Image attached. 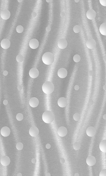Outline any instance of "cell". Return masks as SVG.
Returning <instances> with one entry per match:
<instances>
[{"instance_id":"60d3db41","label":"cell","mask_w":106,"mask_h":176,"mask_svg":"<svg viewBox=\"0 0 106 176\" xmlns=\"http://www.w3.org/2000/svg\"><path fill=\"white\" fill-rule=\"evenodd\" d=\"M51 0H46V1L47 2L49 3L51 2Z\"/></svg>"},{"instance_id":"9a60e30c","label":"cell","mask_w":106,"mask_h":176,"mask_svg":"<svg viewBox=\"0 0 106 176\" xmlns=\"http://www.w3.org/2000/svg\"><path fill=\"white\" fill-rule=\"evenodd\" d=\"M39 101L38 99L34 97L31 98L29 102L30 106L33 108L37 107L39 104Z\"/></svg>"},{"instance_id":"83f0119b","label":"cell","mask_w":106,"mask_h":176,"mask_svg":"<svg viewBox=\"0 0 106 176\" xmlns=\"http://www.w3.org/2000/svg\"><path fill=\"white\" fill-rule=\"evenodd\" d=\"M23 147V145L21 142H18L17 143L16 145V148L18 150H20L22 149Z\"/></svg>"},{"instance_id":"8fae6325","label":"cell","mask_w":106,"mask_h":176,"mask_svg":"<svg viewBox=\"0 0 106 176\" xmlns=\"http://www.w3.org/2000/svg\"><path fill=\"white\" fill-rule=\"evenodd\" d=\"M67 129L65 127L61 126L58 129V134L61 137H63L67 135Z\"/></svg>"},{"instance_id":"5bb4252c","label":"cell","mask_w":106,"mask_h":176,"mask_svg":"<svg viewBox=\"0 0 106 176\" xmlns=\"http://www.w3.org/2000/svg\"><path fill=\"white\" fill-rule=\"evenodd\" d=\"M10 13L8 9H5L2 10L0 13V16L4 20L8 19L10 16Z\"/></svg>"},{"instance_id":"cb8c5ba5","label":"cell","mask_w":106,"mask_h":176,"mask_svg":"<svg viewBox=\"0 0 106 176\" xmlns=\"http://www.w3.org/2000/svg\"><path fill=\"white\" fill-rule=\"evenodd\" d=\"M73 31L75 33H79L80 31V27L78 25H76L74 26L73 28Z\"/></svg>"},{"instance_id":"6da1fadb","label":"cell","mask_w":106,"mask_h":176,"mask_svg":"<svg viewBox=\"0 0 106 176\" xmlns=\"http://www.w3.org/2000/svg\"><path fill=\"white\" fill-rule=\"evenodd\" d=\"M42 119L43 121L45 123H50L54 120V115L51 111L46 110L43 113Z\"/></svg>"},{"instance_id":"ba28073f","label":"cell","mask_w":106,"mask_h":176,"mask_svg":"<svg viewBox=\"0 0 106 176\" xmlns=\"http://www.w3.org/2000/svg\"><path fill=\"white\" fill-rule=\"evenodd\" d=\"M86 15L87 17L89 19L93 20L96 17V13L95 11L93 9H90L87 11Z\"/></svg>"},{"instance_id":"d6a6232c","label":"cell","mask_w":106,"mask_h":176,"mask_svg":"<svg viewBox=\"0 0 106 176\" xmlns=\"http://www.w3.org/2000/svg\"><path fill=\"white\" fill-rule=\"evenodd\" d=\"M60 161L61 164H63L64 163L65 160L63 158H61L60 159Z\"/></svg>"},{"instance_id":"74e56055","label":"cell","mask_w":106,"mask_h":176,"mask_svg":"<svg viewBox=\"0 0 106 176\" xmlns=\"http://www.w3.org/2000/svg\"><path fill=\"white\" fill-rule=\"evenodd\" d=\"M103 59L104 61H106V56H104L103 58Z\"/></svg>"},{"instance_id":"52a82bcc","label":"cell","mask_w":106,"mask_h":176,"mask_svg":"<svg viewBox=\"0 0 106 176\" xmlns=\"http://www.w3.org/2000/svg\"><path fill=\"white\" fill-rule=\"evenodd\" d=\"M96 162L95 157L91 155L88 156L86 159V163L90 166H92L94 165L96 163Z\"/></svg>"},{"instance_id":"f546056e","label":"cell","mask_w":106,"mask_h":176,"mask_svg":"<svg viewBox=\"0 0 106 176\" xmlns=\"http://www.w3.org/2000/svg\"><path fill=\"white\" fill-rule=\"evenodd\" d=\"M99 176H106V169L102 170L100 172Z\"/></svg>"},{"instance_id":"ab89813d","label":"cell","mask_w":106,"mask_h":176,"mask_svg":"<svg viewBox=\"0 0 106 176\" xmlns=\"http://www.w3.org/2000/svg\"><path fill=\"white\" fill-rule=\"evenodd\" d=\"M74 1L76 3H77L79 2V0H75Z\"/></svg>"},{"instance_id":"9c48e42d","label":"cell","mask_w":106,"mask_h":176,"mask_svg":"<svg viewBox=\"0 0 106 176\" xmlns=\"http://www.w3.org/2000/svg\"><path fill=\"white\" fill-rule=\"evenodd\" d=\"M29 74L31 77L35 78L38 76L39 72L37 68H33L30 70Z\"/></svg>"},{"instance_id":"f35d334b","label":"cell","mask_w":106,"mask_h":176,"mask_svg":"<svg viewBox=\"0 0 106 176\" xmlns=\"http://www.w3.org/2000/svg\"><path fill=\"white\" fill-rule=\"evenodd\" d=\"M74 176H79V174L78 173H76L74 174Z\"/></svg>"},{"instance_id":"484cf974","label":"cell","mask_w":106,"mask_h":176,"mask_svg":"<svg viewBox=\"0 0 106 176\" xmlns=\"http://www.w3.org/2000/svg\"><path fill=\"white\" fill-rule=\"evenodd\" d=\"M80 147V145L78 142L74 143L73 145V148L74 149L77 150H79Z\"/></svg>"},{"instance_id":"8d00e7d4","label":"cell","mask_w":106,"mask_h":176,"mask_svg":"<svg viewBox=\"0 0 106 176\" xmlns=\"http://www.w3.org/2000/svg\"><path fill=\"white\" fill-rule=\"evenodd\" d=\"M103 88L104 90L106 91V85H104L103 87Z\"/></svg>"},{"instance_id":"7c38bea8","label":"cell","mask_w":106,"mask_h":176,"mask_svg":"<svg viewBox=\"0 0 106 176\" xmlns=\"http://www.w3.org/2000/svg\"><path fill=\"white\" fill-rule=\"evenodd\" d=\"M39 132L38 129L35 126H32L30 128L29 130L30 135L33 137H35L37 136Z\"/></svg>"},{"instance_id":"7a4b0ae2","label":"cell","mask_w":106,"mask_h":176,"mask_svg":"<svg viewBox=\"0 0 106 176\" xmlns=\"http://www.w3.org/2000/svg\"><path fill=\"white\" fill-rule=\"evenodd\" d=\"M54 86L53 83L50 81L44 82L42 86V89L43 92L47 95L52 93L54 91Z\"/></svg>"},{"instance_id":"d4e9b609","label":"cell","mask_w":106,"mask_h":176,"mask_svg":"<svg viewBox=\"0 0 106 176\" xmlns=\"http://www.w3.org/2000/svg\"><path fill=\"white\" fill-rule=\"evenodd\" d=\"M16 31L18 33H22L24 31V28L22 26L19 25L17 26L16 28Z\"/></svg>"},{"instance_id":"ac0fdd59","label":"cell","mask_w":106,"mask_h":176,"mask_svg":"<svg viewBox=\"0 0 106 176\" xmlns=\"http://www.w3.org/2000/svg\"><path fill=\"white\" fill-rule=\"evenodd\" d=\"M67 103V99L64 97L59 98L57 101L58 106L61 107L63 108L66 106Z\"/></svg>"},{"instance_id":"d6986e66","label":"cell","mask_w":106,"mask_h":176,"mask_svg":"<svg viewBox=\"0 0 106 176\" xmlns=\"http://www.w3.org/2000/svg\"><path fill=\"white\" fill-rule=\"evenodd\" d=\"M10 133V130L8 127L5 126L2 127L0 130L1 135L4 137L8 136Z\"/></svg>"},{"instance_id":"30bf717a","label":"cell","mask_w":106,"mask_h":176,"mask_svg":"<svg viewBox=\"0 0 106 176\" xmlns=\"http://www.w3.org/2000/svg\"><path fill=\"white\" fill-rule=\"evenodd\" d=\"M39 44L38 41L35 38H33L31 39L29 43L30 47L33 49H35L37 48Z\"/></svg>"},{"instance_id":"d590c367","label":"cell","mask_w":106,"mask_h":176,"mask_svg":"<svg viewBox=\"0 0 106 176\" xmlns=\"http://www.w3.org/2000/svg\"><path fill=\"white\" fill-rule=\"evenodd\" d=\"M103 119L105 120L106 119V114H104L103 116Z\"/></svg>"},{"instance_id":"1f68e13d","label":"cell","mask_w":106,"mask_h":176,"mask_svg":"<svg viewBox=\"0 0 106 176\" xmlns=\"http://www.w3.org/2000/svg\"><path fill=\"white\" fill-rule=\"evenodd\" d=\"M65 14L64 13L63 11H61L60 13V15L61 17H63L64 16Z\"/></svg>"},{"instance_id":"e575fe53","label":"cell","mask_w":106,"mask_h":176,"mask_svg":"<svg viewBox=\"0 0 106 176\" xmlns=\"http://www.w3.org/2000/svg\"><path fill=\"white\" fill-rule=\"evenodd\" d=\"M50 29V27H47L46 28V30L47 31H49Z\"/></svg>"},{"instance_id":"e0dca14e","label":"cell","mask_w":106,"mask_h":176,"mask_svg":"<svg viewBox=\"0 0 106 176\" xmlns=\"http://www.w3.org/2000/svg\"><path fill=\"white\" fill-rule=\"evenodd\" d=\"M10 160L9 157L6 156H3L0 160L1 165L4 166H7L10 164Z\"/></svg>"},{"instance_id":"ffe728a7","label":"cell","mask_w":106,"mask_h":176,"mask_svg":"<svg viewBox=\"0 0 106 176\" xmlns=\"http://www.w3.org/2000/svg\"><path fill=\"white\" fill-rule=\"evenodd\" d=\"M100 150L102 152L106 153V140H102L100 143L99 145Z\"/></svg>"},{"instance_id":"3957f363","label":"cell","mask_w":106,"mask_h":176,"mask_svg":"<svg viewBox=\"0 0 106 176\" xmlns=\"http://www.w3.org/2000/svg\"><path fill=\"white\" fill-rule=\"evenodd\" d=\"M42 61L45 64L49 65L53 63L54 57L53 54L49 52H47L43 55L42 58Z\"/></svg>"},{"instance_id":"4dcf8cb0","label":"cell","mask_w":106,"mask_h":176,"mask_svg":"<svg viewBox=\"0 0 106 176\" xmlns=\"http://www.w3.org/2000/svg\"><path fill=\"white\" fill-rule=\"evenodd\" d=\"M99 1L101 5L104 6H106V0H100Z\"/></svg>"},{"instance_id":"4316f807","label":"cell","mask_w":106,"mask_h":176,"mask_svg":"<svg viewBox=\"0 0 106 176\" xmlns=\"http://www.w3.org/2000/svg\"><path fill=\"white\" fill-rule=\"evenodd\" d=\"M16 117L17 120L20 121L23 119L24 116L21 113H19L16 115Z\"/></svg>"},{"instance_id":"2e32d148","label":"cell","mask_w":106,"mask_h":176,"mask_svg":"<svg viewBox=\"0 0 106 176\" xmlns=\"http://www.w3.org/2000/svg\"><path fill=\"white\" fill-rule=\"evenodd\" d=\"M0 45L1 47L3 49H7L10 47V41L7 39L4 38L1 41Z\"/></svg>"},{"instance_id":"836d02e7","label":"cell","mask_w":106,"mask_h":176,"mask_svg":"<svg viewBox=\"0 0 106 176\" xmlns=\"http://www.w3.org/2000/svg\"><path fill=\"white\" fill-rule=\"evenodd\" d=\"M46 147L47 149H49L51 147V145L49 144H47L46 145Z\"/></svg>"},{"instance_id":"44dd1931","label":"cell","mask_w":106,"mask_h":176,"mask_svg":"<svg viewBox=\"0 0 106 176\" xmlns=\"http://www.w3.org/2000/svg\"><path fill=\"white\" fill-rule=\"evenodd\" d=\"M99 31L102 34L106 36V23H103L100 25Z\"/></svg>"},{"instance_id":"5b68a950","label":"cell","mask_w":106,"mask_h":176,"mask_svg":"<svg viewBox=\"0 0 106 176\" xmlns=\"http://www.w3.org/2000/svg\"><path fill=\"white\" fill-rule=\"evenodd\" d=\"M57 46L61 49H65L68 45V42L65 38H61L59 39L57 42Z\"/></svg>"},{"instance_id":"4fadbf2b","label":"cell","mask_w":106,"mask_h":176,"mask_svg":"<svg viewBox=\"0 0 106 176\" xmlns=\"http://www.w3.org/2000/svg\"><path fill=\"white\" fill-rule=\"evenodd\" d=\"M96 131L95 128L93 126H90L86 129V133L87 135L90 137H93L95 135Z\"/></svg>"},{"instance_id":"f1b7e54d","label":"cell","mask_w":106,"mask_h":176,"mask_svg":"<svg viewBox=\"0 0 106 176\" xmlns=\"http://www.w3.org/2000/svg\"><path fill=\"white\" fill-rule=\"evenodd\" d=\"M23 57L22 55L20 54H18L16 57V59L17 62H21L23 60Z\"/></svg>"},{"instance_id":"603a6c76","label":"cell","mask_w":106,"mask_h":176,"mask_svg":"<svg viewBox=\"0 0 106 176\" xmlns=\"http://www.w3.org/2000/svg\"><path fill=\"white\" fill-rule=\"evenodd\" d=\"M80 115L79 113H76L73 115V119L76 121H78L80 119Z\"/></svg>"},{"instance_id":"8992f818","label":"cell","mask_w":106,"mask_h":176,"mask_svg":"<svg viewBox=\"0 0 106 176\" xmlns=\"http://www.w3.org/2000/svg\"><path fill=\"white\" fill-rule=\"evenodd\" d=\"M68 72L67 70L65 68H62L58 70L57 74L58 77L61 78H64L67 76Z\"/></svg>"},{"instance_id":"277c9868","label":"cell","mask_w":106,"mask_h":176,"mask_svg":"<svg viewBox=\"0 0 106 176\" xmlns=\"http://www.w3.org/2000/svg\"><path fill=\"white\" fill-rule=\"evenodd\" d=\"M86 45L88 48L90 49H94L96 47V43L94 39L91 38L88 39L87 41Z\"/></svg>"},{"instance_id":"7402d4cb","label":"cell","mask_w":106,"mask_h":176,"mask_svg":"<svg viewBox=\"0 0 106 176\" xmlns=\"http://www.w3.org/2000/svg\"><path fill=\"white\" fill-rule=\"evenodd\" d=\"M73 59L74 62L77 63L80 61L81 60V57L79 55L76 54L73 56Z\"/></svg>"}]
</instances>
